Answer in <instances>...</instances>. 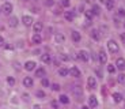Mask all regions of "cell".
<instances>
[{
  "mask_svg": "<svg viewBox=\"0 0 125 109\" xmlns=\"http://www.w3.org/2000/svg\"><path fill=\"white\" fill-rule=\"evenodd\" d=\"M44 75H45V68H38L35 71V76H38V78H42Z\"/></svg>",
  "mask_w": 125,
  "mask_h": 109,
  "instance_id": "obj_25",
  "label": "cell"
},
{
  "mask_svg": "<svg viewBox=\"0 0 125 109\" xmlns=\"http://www.w3.org/2000/svg\"><path fill=\"white\" fill-rule=\"evenodd\" d=\"M35 61H31V60H29V61L25 63V70L26 71H33V70L35 68Z\"/></svg>",
  "mask_w": 125,
  "mask_h": 109,
  "instance_id": "obj_7",
  "label": "cell"
},
{
  "mask_svg": "<svg viewBox=\"0 0 125 109\" xmlns=\"http://www.w3.org/2000/svg\"><path fill=\"white\" fill-rule=\"evenodd\" d=\"M44 3H45V6H48V7H52V6L54 4V0H45Z\"/></svg>",
  "mask_w": 125,
  "mask_h": 109,
  "instance_id": "obj_34",
  "label": "cell"
},
{
  "mask_svg": "<svg viewBox=\"0 0 125 109\" xmlns=\"http://www.w3.org/2000/svg\"><path fill=\"white\" fill-rule=\"evenodd\" d=\"M60 59H61L62 61H68V60H71V57H69L68 55H65V53H64V55H61V56H60Z\"/></svg>",
  "mask_w": 125,
  "mask_h": 109,
  "instance_id": "obj_32",
  "label": "cell"
},
{
  "mask_svg": "<svg viewBox=\"0 0 125 109\" xmlns=\"http://www.w3.org/2000/svg\"><path fill=\"white\" fill-rule=\"evenodd\" d=\"M107 49H109L110 53H117L118 52V44L114 40H109L107 41Z\"/></svg>",
  "mask_w": 125,
  "mask_h": 109,
  "instance_id": "obj_1",
  "label": "cell"
},
{
  "mask_svg": "<svg viewBox=\"0 0 125 109\" xmlns=\"http://www.w3.org/2000/svg\"><path fill=\"white\" fill-rule=\"evenodd\" d=\"M33 109H41V106L40 105H34V106H33Z\"/></svg>",
  "mask_w": 125,
  "mask_h": 109,
  "instance_id": "obj_43",
  "label": "cell"
},
{
  "mask_svg": "<svg viewBox=\"0 0 125 109\" xmlns=\"http://www.w3.org/2000/svg\"><path fill=\"white\" fill-rule=\"evenodd\" d=\"M107 71H109V74H114L116 72V67L112 64H107Z\"/></svg>",
  "mask_w": 125,
  "mask_h": 109,
  "instance_id": "obj_29",
  "label": "cell"
},
{
  "mask_svg": "<svg viewBox=\"0 0 125 109\" xmlns=\"http://www.w3.org/2000/svg\"><path fill=\"white\" fill-rule=\"evenodd\" d=\"M91 38H93L94 41H99L101 40V34H99V31L98 30H91Z\"/></svg>",
  "mask_w": 125,
  "mask_h": 109,
  "instance_id": "obj_17",
  "label": "cell"
},
{
  "mask_svg": "<svg viewBox=\"0 0 125 109\" xmlns=\"http://www.w3.org/2000/svg\"><path fill=\"white\" fill-rule=\"evenodd\" d=\"M105 6H106V10H107V11H110V10L114 8V1H113V0H107L106 3H105Z\"/></svg>",
  "mask_w": 125,
  "mask_h": 109,
  "instance_id": "obj_24",
  "label": "cell"
},
{
  "mask_svg": "<svg viewBox=\"0 0 125 109\" xmlns=\"http://www.w3.org/2000/svg\"><path fill=\"white\" fill-rule=\"evenodd\" d=\"M124 27H125V23H124Z\"/></svg>",
  "mask_w": 125,
  "mask_h": 109,
  "instance_id": "obj_49",
  "label": "cell"
},
{
  "mask_svg": "<svg viewBox=\"0 0 125 109\" xmlns=\"http://www.w3.org/2000/svg\"><path fill=\"white\" fill-rule=\"evenodd\" d=\"M31 41H33V44H41L42 38H41L40 34H34V36H33V38H31Z\"/></svg>",
  "mask_w": 125,
  "mask_h": 109,
  "instance_id": "obj_23",
  "label": "cell"
},
{
  "mask_svg": "<svg viewBox=\"0 0 125 109\" xmlns=\"http://www.w3.org/2000/svg\"><path fill=\"white\" fill-rule=\"evenodd\" d=\"M99 1H101V3H106L107 0H99Z\"/></svg>",
  "mask_w": 125,
  "mask_h": 109,
  "instance_id": "obj_45",
  "label": "cell"
},
{
  "mask_svg": "<svg viewBox=\"0 0 125 109\" xmlns=\"http://www.w3.org/2000/svg\"><path fill=\"white\" fill-rule=\"evenodd\" d=\"M60 89H61V87H60V85H59V83H53V85H52V90H54V91H60Z\"/></svg>",
  "mask_w": 125,
  "mask_h": 109,
  "instance_id": "obj_31",
  "label": "cell"
},
{
  "mask_svg": "<svg viewBox=\"0 0 125 109\" xmlns=\"http://www.w3.org/2000/svg\"><path fill=\"white\" fill-rule=\"evenodd\" d=\"M86 16H87V19H88V22L91 21V19H93V16H94V14H93V11H91V10H87V11H86Z\"/></svg>",
  "mask_w": 125,
  "mask_h": 109,
  "instance_id": "obj_28",
  "label": "cell"
},
{
  "mask_svg": "<svg viewBox=\"0 0 125 109\" xmlns=\"http://www.w3.org/2000/svg\"><path fill=\"white\" fill-rule=\"evenodd\" d=\"M59 101L61 104H64V105H68V104H69V98L67 96H64V94H61V96L59 97Z\"/></svg>",
  "mask_w": 125,
  "mask_h": 109,
  "instance_id": "obj_21",
  "label": "cell"
},
{
  "mask_svg": "<svg viewBox=\"0 0 125 109\" xmlns=\"http://www.w3.org/2000/svg\"><path fill=\"white\" fill-rule=\"evenodd\" d=\"M120 40H121V41H122V42H124V44H125V33H122V34H121V36H120Z\"/></svg>",
  "mask_w": 125,
  "mask_h": 109,
  "instance_id": "obj_39",
  "label": "cell"
},
{
  "mask_svg": "<svg viewBox=\"0 0 125 109\" xmlns=\"http://www.w3.org/2000/svg\"><path fill=\"white\" fill-rule=\"evenodd\" d=\"M41 85H42L44 87H48V86H49V81H48L46 78H44L42 81H41Z\"/></svg>",
  "mask_w": 125,
  "mask_h": 109,
  "instance_id": "obj_35",
  "label": "cell"
},
{
  "mask_svg": "<svg viewBox=\"0 0 125 109\" xmlns=\"http://www.w3.org/2000/svg\"><path fill=\"white\" fill-rule=\"evenodd\" d=\"M116 65L118 70H125V60L122 59V57H118L116 61Z\"/></svg>",
  "mask_w": 125,
  "mask_h": 109,
  "instance_id": "obj_16",
  "label": "cell"
},
{
  "mask_svg": "<svg viewBox=\"0 0 125 109\" xmlns=\"http://www.w3.org/2000/svg\"><path fill=\"white\" fill-rule=\"evenodd\" d=\"M50 105H52V108H54V109L59 108V102H57V101H52V102H50Z\"/></svg>",
  "mask_w": 125,
  "mask_h": 109,
  "instance_id": "obj_37",
  "label": "cell"
},
{
  "mask_svg": "<svg viewBox=\"0 0 125 109\" xmlns=\"http://www.w3.org/2000/svg\"><path fill=\"white\" fill-rule=\"evenodd\" d=\"M50 60H52V59H50V55H48V53H44V55L41 56V61L45 63V64H49Z\"/></svg>",
  "mask_w": 125,
  "mask_h": 109,
  "instance_id": "obj_20",
  "label": "cell"
},
{
  "mask_svg": "<svg viewBox=\"0 0 125 109\" xmlns=\"http://www.w3.org/2000/svg\"><path fill=\"white\" fill-rule=\"evenodd\" d=\"M124 109H125V106H124Z\"/></svg>",
  "mask_w": 125,
  "mask_h": 109,
  "instance_id": "obj_50",
  "label": "cell"
},
{
  "mask_svg": "<svg viewBox=\"0 0 125 109\" xmlns=\"http://www.w3.org/2000/svg\"><path fill=\"white\" fill-rule=\"evenodd\" d=\"M7 83H8L10 86H14V85H15V79H14L12 76H8V78H7Z\"/></svg>",
  "mask_w": 125,
  "mask_h": 109,
  "instance_id": "obj_30",
  "label": "cell"
},
{
  "mask_svg": "<svg viewBox=\"0 0 125 109\" xmlns=\"http://www.w3.org/2000/svg\"><path fill=\"white\" fill-rule=\"evenodd\" d=\"M88 104H90V108H97L98 106V100L95 96H90L88 98Z\"/></svg>",
  "mask_w": 125,
  "mask_h": 109,
  "instance_id": "obj_9",
  "label": "cell"
},
{
  "mask_svg": "<svg viewBox=\"0 0 125 109\" xmlns=\"http://www.w3.org/2000/svg\"><path fill=\"white\" fill-rule=\"evenodd\" d=\"M72 94L75 96V98L78 101H82L83 100V91H82V89L79 86H75L73 89H72Z\"/></svg>",
  "mask_w": 125,
  "mask_h": 109,
  "instance_id": "obj_2",
  "label": "cell"
},
{
  "mask_svg": "<svg viewBox=\"0 0 125 109\" xmlns=\"http://www.w3.org/2000/svg\"><path fill=\"white\" fill-rule=\"evenodd\" d=\"M79 59L83 60V61H88V59H90V53H88L87 50H80V52H79Z\"/></svg>",
  "mask_w": 125,
  "mask_h": 109,
  "instance_id": "obj_6",
  "label": "cell"
},
{
  "mask_svg": "<svg viewBox=\"0 0 125 109\" xmlns=\"http://www.w3.org/2000/svg\"><path fill=\"white\" fill-rule=\"evenodd\" d=\"M8 25H10V27H16L18 26V18L16 16H11L8 21Z\"/></svg>",
  "mask_w": 125,
  "mask_h": 109,
  "instance_id": "obj_19",
  "label": "cell"
},
{
  "mask_svg": "<svg viewBox=\"0 0 125 109\" xmlns=\"http://www.w3.org/2000/svg\"><path fill=\"white\" fill-rule=\"evenodd\" d=\"M3 12L6 14V15H10V14L12 12V4L8 3V1H7V3H4L3 4Z\"/></svg>",
  "mask_w": 125,
  "mask_h": 109,
  "instance_id": "obj_4",
  "label": "cell"
},
{
  "mask_svg": "<svg viewBox=\"0 0 125 109\" xmlns=\"http://www.w3.org/2000/svg\"><path fill=\"white\" fill-rule=\"evenodd\" d=\"M86 1H87V3H93V0H86Z\"/></svg>",
  "mask_w": 125,
  "mask_h": 109,
  "instance_id": "obj_46",
  "label": "cell"
},
{
  "mask_svg": "<svg viewBox=\"0 0 125 109\" xmlns=\"http://www.w3.org/2000/svg\"><path fill=\"white\" fill-rule=\"evenodd\" d=\"M73 16H75V11H65V12H64V18L68 22L73 21Z\"/></svg>",
  "mask_w": 125,
  "mask_h": 109,
  "instance_id": "obj_15",
  "label": "cell"
},
{
  "mask_svg": "<svg viewBox=\"0 0 125 109\" xmlns=\"http://www.w3.org/2000/svg\"><path fill=\"white\" fill-rule=\"evenodd\" d=\"M82 109H88V106H83V108H82Z\"/></svg>",
  "mask_w": 125,
  "mask_h": 109,
  "instance_id": "obj_47",
  "label": "cell"
},
{
  "mask_svg": "<svg viewBox=\"0 0 125 109\" xmlns=\"http://www.w3.org/2000/svg\"><path fill=\"white\" fill-rule=\"evenodd\" d=\"M12 48H14V47H12V45H11V44H7V45H6V49H7V50L12 49Z\"/></svg>",
  "mask_w": 125,
  "mask_h": 109,
  "instance_id": "obj_40",
  "label": "cell"
},
{
  "mask_svg": "<svg viewBox=\"0 0 125 109\" xmlns=\"http://www.w3.org/2000/svg\"><path fill=\"white\" fill-rule=\"evenodd\" d=\"M68 74H69V70L65 68V67H62V68L59 70V75H60V76H67Z\"/></svg>",
  "mask_w": 125,
  "mask_h": 109,
  "instance_id": "obj_22",
  "label": "cell"
},
{
  "mask_svg": "<svg viewBox=\"0 0 125 109\" xmlns=\"http://www.w3.org/2000/svg\"><path fill=\"white\" fill-rule=\"evenodd\" d=\"M69 74H71L72 76H75V78H80V70H79L78 67H72V68L69 70Z\"/></svg>",
  "mask_w": 125,
  "mask_h": 109,
  "instance_id": "obj_11",
  "label": "cell"
},
{
  "mask_svg": "<svg viewBox=\"0 0 125 109\" xmlns=\"http://www.w3.org/2000/svg\"><path fill=\"white\" fill-rule=\"evenodd\" d=\"M23 1H29V0H23Z\"/></svg>",
  "mask_w": 125,
  "mask_h": 109,
  "instance_id": "obj_48",
  "label": "cell"
},
{
  "mask_svg": "<svg viewBox=\"0 0 125 109\" xmlns=\"http://www.w3.org/2000/svg\"><path fill=\"white\" fill-rule=\"evenodd\" d=\"M71 38H72L73 42H79V41L82 40L80 33H79V31H72V33H71Z\"/></svg>",
  "mask_w": 125,
  "mask_h": 109,
  "instance_id": "obj_14",
  "label": "cell"
},
{
  "mask_svg": "<svg viewBox=\"0 0 125 109\" xmlns=\"http://www.w3.org/2000/svg\"><path fill=\"white\" fill-rule=\"evenodd\" d=\"M91 11H93V14H95V15H99L101 8H99V6H97V4H95V6L93 7V10H91Z\"/></svg>",
  "mask_w": 125,
  "mask_h": 109,
  "instance_id": "obj_26",
  "label": "cell"
},
{
  "mask_svg": "<svg viewBox=\"0 0 125 109\" xmlns=\"http://www.w3.org/2000/svg\"><path fill=\"white\" fill-rule=\"evenodd\" d=\"M87 86H88V89H95L97 87V79L94 78V76H88V79H87Z\"/></svg>",
  "mask_w": 125,
  "mask_h": 109,
  "instance_id": "obj_5",
  "label": "cell"
},
{
  "mask_svg": "<svg viewBox=\"0 0 125 109\" xmlns=\"http://www.w3.org/2000/svg\"><path fill=\"white\" fill-rule=\"evenodd\" d=\"M117 81H118V83H125V74H120L117 76Z\"/></svg>",
  "mask_w": 125,
  "mask_h": 109,
  "instance_id": "obj_27",
  "label": "cell"
},
{
  "mask_svg": "<svg viewBox=\"0 0 125 109\" xmlns=\"http://www.w3.org/2000/svg\"><path fill=\"white\" fill-rule=\"evenodd\" d=\"M23 97H25V101H29V96H27V94H25Z\"/></svg>",
  "mask_w": 125,
  "mask_h": 109,
  "instance_id": "obj_44",
  "label": "cell"
},
{
  "mask_svg": "<svg viewBox=\"0 0 125 109\" xmlns=\"http://www.w3.org/2000/svg\"><path fill=\"white\" fill-rule=\"evenodd\" d=\"M35 96H37L38 98H44V97H45V93H44L42 90H38L37 93H35Z\"/></svg>",
  "mask_w": 125,
  "mask_h": 109,
  "instance_id": "obj_33",
  "label": "cell"
},
{
  "mask_svg": "<svg viewBox=\"0 0 125 109\" xmlns=\"http://www.w3.org/2000/svg\"><path fill=\"white\" fill-rule=\"evenodd\" d=\"M113 101L116 104H120L122 101V94L121 93H113Z\"/></svg>",
  "mask_w": 125,
  "mask_h": 109,
  "instance_id": "obj_18",
  "label": "cell"
},
{
  "mask_svg": "<svg viewBox=\"0 0 125 109\" xmlns=\"http://www.w3.org/2000/svg\"><path fill=\"white\" fill-rule=\"evenodd\" d=\"M98 57H99V61L102 63V64H106V63H107V55H106V52H105L103 49L99 50V53H98Z\"/></svg>",
  "mask_w": 125,
  "mask_h": 109,
  "instance_id": "obj_3",
  "label": "cell"
},
{
  "mask_svg": "<svg viewBox=\"0 0 125 109\" xmlns=\"http://www.w3.org/2000/svg\"><path fill=\"white\" fill-rule=\"evenodd\" d=\"M3 45H4V38L0 36V47H3Z\"/></svg>",
  "mask_w": 125,
  "mask_h": 109,
  "instance_id": "obj_41",
  "label": "cell"
},
{
  "mask_svg": "<svg viewBox=\"0 0 125 109\" xmlns=\"http://www.w3.org/2000/svg\"><path fill=\"white\" fill-rule=\"evenodd\" d=\"M61 6L62 7H68L69 6V0H61Z\"/></svg>",
  "mask_w": 125,
  "mask_h": 109,
  "instance_id": "obj_36",
  "label": "cell"
},
{
  "mask_svg": "<svg viewBox=\"0 0 125 109\" xmlns=\"http://www.w3.org/2000/svg\"><path fill=\"white\" fill-rule=\"evenodd\" d=\"M65 41V36L61 34V33H57V34H54V42L56 44H62Z\"/></svg>",
  "mask_w": 125,
  "mask_h": 109,
  "instance_id": "obj_8",
  "label": "cell"
},
{
  "mask_svg": "<svg viewBox=\"0 0 125 109\" xmlns=\"http://www.w3.org/2000/svg\"><path fill=\"white\" fill-rule=\"evenodd\" d=\"M42 27H44V26H42V23H41V22H35L34 25H33V29H34L35 34H40L41 30H42Z\"/></svg>",
  "mask_w": 125,
  "mask_h": 109,
  "instance_id": "obj_13",
  "label": "cell"
},
{
  "mask_svg": "<svg viewBox=\"0 0 125 109\" xmlns=\"http://www.w3.org/2000/svg\"><path fill=\"white\" fill-rule=\"evenodd\" d=\"M22 22H23V25H25V26H31L34 21H33V18H31V16L25 15V16L22 18Z\"/></svg>",
  "mask_w": 125,
  "mask_h": 109,
  "instance_id": "obj_10",
  "label": "cell"
},
{
  "mask_svg": "<svg viewBox=\"0 0 125 109\" xmlns=\"http://www.w3.org/2000/svg\"><path fill=\"white\" fill-rule=\"evenodd\" d=\"M33 85H34V81H33L30 76H26V78L23 79V86L25 87H33Z\"/></svg>",
  "mask_w": 125,
  "mask_h": 109,
  "instance_id": "obj_12",
  "label": "cell"
},
{
  "mask_svg": "<svg viewBox=\"0 0 125 109\" xmlns=\"http://www.w3.org/2000/svg\"><path fill=\"white\" fill-rule=\"evenodd\" d=\"M118 15L120 16H125V10L124 8H120L118 10Z\"/></svg>",
  "mask_w": 125,
  "mask_h": 109,
  "instance_id": "obj_38",
  "label": "cell"
},
{
  "mask_svg": "<svg viewBox=\"0 0 125 109\" xmlns=\"http://www.w3.org/2000/svg\"><path fill=\"white\" fill-rule=\"evenodd\" d=\"M97 74L99 75V78H102V71H101V70H98V71H97Z\"/></svg>",
  "mask_w": 125,
  "mask_h": 109,
  "instance_id": "obj_42",
  "label": "cell"
}]
</instances>
